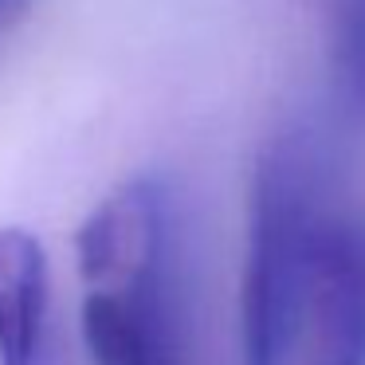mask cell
I'll return each instance as SVG.
<instances>
[{"mask_svg":"<svg viewBox=\"0 0 365 365\" xmlns=\"http://www.w3.org/2000/svg\"><path fill=\"white\" fill-rule=\"evenodd\" d=\"M341 200V150L326 126L294 122L263 145L240 279L244 365H294L322 232Z\"/></svg>","mask_w":365,"mask_h":365,"instance_id":"obj_1","label":"cell"},{"mask_svg":"<svg viewBox=\"0 0 365 365\" xmlns=\"http://www.w3.org/2000/svg\"><path fill=\"white\" fill-rule=\"evenodd\" d=\"M79 326L95 365H185L181 240L83 283Z\"/></svg>","mask_w":365,"mask_h":365,"instance_id":"obj_2","label":"cell"},{"mask_svg":"<svg viewBox=\"0 0 365 365\" xmlns=\"http://www.w3.org/2000/svg\"><path fill=\"white\" fill-rule=\"evenodd\" d=\"M294 365H365V205L349 197L322 232Z\"/></svg>","mask_w":365,"mask_h":365,"instance_id":"obj_3","label":"cell"},{"mask_svg":"<svg viewBox=\"0 0 365 365\" xmlns=\"http://www.w3.org/2000/svg\"><path fill=\"white\" fill-rule=\"evenodd\" d=\"M51 275L40 236L20 224L0 228V365H43Z\"/></svg>","mask_w":365,"mask_h":365,"instance_id":"obj_4","label":"cell"},{"mask_svg":"<svg viewBox=\"0 0 365 365\" xmlns=\"http://www.w3.org/2000/svg\"><path fill=\"white\" fill-rule=\"evenodd\" d=\"M326 67L338 122L365 130V0H326Z\"/></svg>","mask_w":365,"mask_h":365,"instance_id":"obj_5","label":"cell"},{"mask_svg":"<svg viewBox=\"0 0 365 365\" xmlns=\"http://www.w3.org/2000/svg\"><path fill=\"white\" fill-rule=\"evenodd\" d=\"M32 4V0H0V32L4 28H12L20 16H24V9Z\"/></svg>","mask_w":365,"mask_h":365,"instance_id":"obj_6","label":"cell"}]
</instances>
